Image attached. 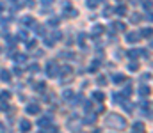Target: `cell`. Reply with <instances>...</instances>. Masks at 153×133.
Here are the masks:
<instances>
[{
    "label": "cell",
    "mask_w": 153,
    "mask_h": 133,
    "mask_svg": "<svg viewBox=\"0 0 153 133\" xmlns=\"http://www.w3.org/2000/svg\"><path fill=\"white\" fill-rule=\"evenodd\" d=\"M70 73H71V68L70 66H64L62 68V75H70Z\"/></svg>",
    "instance_id": "cell-24"
},
{
    "label": "cell",
    "mask_w": 153,
    "mask_h": 133,
    "mask_svg": "<svg viewBox=\"0 0 153 133\" xmlns=\"http://www.w3.org/2000/svg\"><path fill=\"white\" fill-rule=\"evenodd\" d=\"M85 5H87L89 9H96V7H98V0H87Z\"/></svg>",
    "instance_id": "cell-15"
},
{
    "label": "cell",
    "mask_w": 153,
    "mask_h": 133,
    "mask_svg": "<svg viewBox=\"0 0 153 133\" xmlns=\"http://www.w3.org/2000/svg\"><path fill=\"white\" fill-rule=\"evenodd\" d=\"M114 11H116L118 16H125V14H126V5H118Z\"/></svg>",
    "instance_id": "cell-7"
},
{
    "label": "cell",
    "mask_w": 153,
    "mask_h": 133,
    "mask_svg": "<svg viewBox=\"0 0 153 133\" xmlns=\"http://www.w3.org/2000/svg\"><path fill=\"white\" fill-rule=\"evenodd\" d=\"M150 34H151V30H150V29H144V30L141 32V36H148V37H150Z\"/></svg>",
    "instance_id": "cell-28"
},
{
    "label": "cell",
    "mask_w": 153,
    "mask_h": 133,
    "mask_svg": "<svg viewBox=\"0 0 153 133\" xmlns=\"http://www.w3.org/2000/svg\"><path fill=\"white\" fill-rule=\"evenodd\" d=\"M130 4H134V5H135V4H139V0H130Z\"/></svg>",
    "instance_id": "cell-36"
},
{
    "label": "cell",
    "mask_w": 153,
    "mask_h": 133,
    "mask_svg": "<svg viewBox=\"0 0 153 133\" xmlns=\"http://www.w3.org/2000/svg\"><path fill=\"white\" fill-rule=\"evenodd\" d=\"M112 80H114L116 83H123L125 82V75H114V76H112Z\"/></svg>",
    "instance_id": "cell-16"
},
{
    "label": "cell",
    "mask_w": 153,
    "mask_h": 133,
    "mask_svg": "<svg viewBox=\"0 0 153 133\" xmlns=\"http://www.w3.org/2000/svg\"><path fill=\"white\" fill-rule=\"evenodd\" d=\"M102 32H103V27L95 25V27H93V32H91V36H93V37H96V36H100V34H102Z\"/></svg>",
    "instance_id": "cell-6"
},
{
    "label": "cell",
    "mask_w": 153,
    "mask_h": 133,
    "mask_svg": "<svg viewBox=\"0 0 153 133\" xmlns=\"http://www.w3.org/2000/svg\"><path fill=\"white\" fill-rule=\"evenodd\" d=\"M139 39H141L139 32H130V34H126V41H130V43H137Z\"/></svg>",
    "instance_id": "cell-4"
},
{
    "label": "cell",
    "mask_w": 153,
    "mask_h": 133,
    "mask_svg": "<svg viewBox=\"0 0 153 133\" xmlns=\"http://www.w3.org/2000/svg\"><path fill=\"white\" fill-rule=\"evenodd\" d=\"M139 92H141V96H148V94H150V89H148V87H144V85H142V87L139 89Z\"/></svg>",
    "instance_id": "cell-20"
},
{
    "label": "cell",
    "mask_w": 153,
    "mask_h": 133,
    "mask_svg": "<svg viewBox=\"0 0 153 133\" xmlns=\"http://www.w3.org/2000/svg\"><path fill=\"white\" fill-rule=\"evenodd\" d=\"M78 41H80V46H84V41H85V34H80V36H78Z\"/></svg>",
    "instance_id": "cell-27"
},
{
    "label": "cell",
    "mask_w": 153,
    "mask_h": 133,
    "mask_svg": "<svg viewBox=\"0 0 153 133\" xmlns=\"http://www.w3.org/2000/svg\"><path fill=\"white\" fill-rule=\"evenodd\" d=\"M18 37H20V39H25V37H27V32H25V30H20V32H18Z\"/></svg>",
    "instance_id": "cell-26"
},
{
    "label": "cell",
    "mask_w": 153,
    "mask_h": 133,
    "mask_svg": "<svg viewBox=\"0 0 153 133\" xmlns=\"http://www.w3.org/2000/svg\"><path fill=\"white\" fill-rule=\"evenodd\" d=\"M73 96H75V94H73V91H64V92H62V98H64V99H70V98H73Z\"/></svg>",
    "instance_id": "cell-19"
},
{
    "label": "cell",
    "mask_w": 153,
    "mask_h": 133,
    "mask_svg": "<svg viewBox=\"0 0 153 133\" xmlns=\"http://www.w3.org/2000/svg\"><path fill=\"white\" fill-rule=\"evenodd\" d=\"M46 71H48V76H55V75H57V66H55V62H48V64H46Z\"/></svg>",
    "instance_id": "cell-2"
},
{
    "label": "cell",
    "mask_w": 153,
    "mask_h": 133,
    "mask_svg": "<svg viewBox=\"0 0 153 133\" xmlns=\"http://www.w3.org/2000/svg\"><path fill=\"white\" fill-rule=\"evenodd\" d=\"M130 22H132V23H139V22H141V16L134 12V14H130Z\"/></svg>",
    "instance_id": "cell-17"
},
{
    "label": "cell",
    "mask_w": 153,
    "mask_h": 133,
    "mask_svg": "<svg viewBox=\"0 0 153 133\" xmlns=\"http://www.w3.org/2000/svg\"><path fill=\"white\" fill-rule=\"evenodd\" d=\"M4 9V4H0V11H2Z\"/></svg>",
    "instance_id": "cell-37"
},
{
    "label": "cell",
    "mask_w": 153,
    "mask_h": 133,
    "mask_svg": "<svg viewBox=\"0 0 153 133\" xmlns=\"http://www.w3.org/2000/svg\"><path fill=\"white\" fill-rule=\"evenodd\" d=\"M29 71H30V73H37V71H39V64H36V62L30 64V66H29Z\"/></svg>",
    "instance_id": "cell-18"
},
{
    "label": "cell",
    "mask_w": 153,
    "mask_h": 133,
    "mask_svg": "<svg viewBox=\"0 0 153 133\" xmlns=\"http://www.w3.org/2000/svg\"><path fill=\"white\" fill-rule=\"evenodd\" d=\"M14 61L16 62H23L25 61V55H23V53H18V55H14Z\"/></svg>",
    "instance_id": "cell-21"
},
{
    "label": "cell",
    "mask_w": 153,
    "mask_h": 133,
    "mask_svg": "<svg viewBox=\"0 0 153 133\" xmlns=\"http://www.w3.org/2000/svg\"><path fill=\"white\" fill-rule=\"evenodd\" d=\"M41 4L43 5H52V4H54V0H41Z\"/></svg>",
    "instance_id": "cell-29"
},
{
    "label": "cell",
    "mask_w": 153,
    "mask_h": 133,
    "mask_svg": "<svg viewBox=\"0 0 153 133\" xmlns=\"http://www.w3.org/2000/svg\"><path fill=\"white\" fill-rule=\"evenodd\" d=\"M112 29L118 30V32H121V30H125V23H121V22H114V23H112Z\"/></svg>",
    "instance_id": "cell-11"
},
{
    "label": "cell",
    "mask_w": 153,
    "mask_h": 133,
    "mask_svg": "<svg viewBox=\"0 0 153 133\" xmlns=\"http://www.w3.org/2000/svg\"><path fill=\"white\" fill-rule=\"evenodd\" d=\"M93 98H95L96 101H103V99H105V94H103V92H100V91H96V92H93Z\"/></svg>",
    "instance_id": "cell-13"
},
{
    "label": "cell",
    "mask_w": 153,
    "mask_h": 133,
    "mask_svg": "<svg viewBox=\"0 0 153 133\" xmlns=\"http://www.w3.org/2000/svg\"><path fill=\"white\" fill-rule=\"evenodd\" d=\"M30 128H32V124L27 121V119H22L20 121V130H22L23 133H27V131H30Z\"/></svg>",
    "instance_id": "cell-3"
},
{
    "label": "cell",
    "mask_w": 153,
    "mask_h": 133,
    "mask_svg": "<svg viewBox=\"0 0 153 133\" xmlns=\"http://www.w3.org/2000/svg\"><path fill=\"white\" fill-rule=\"evenodd\" d=\"M107 124L112 126V128H118V130H125L126 121H125L121 115H118V114H110V115L107 117Z\"/></svg>",
    "instance_id": "cell-1"
},
{
    "label": "cell",
    "mask_w": 153,
    "mask_h": 133,
    "mask_svg": "<svg viewBox=\"0 0 153 133\" xmlns=\"http://www.w3.org/2000/svg\"><path fill=\"white\" fill-rule=\"evenodd\" d=\"M0 52H2V48H0Z\"/></svg>",
    "instance_id": "cell-38"
},
{
    "label": "cell",
    "mask_w": 153,
    "mask_h": 133,
    "mask_svg": "<svg viewBox=\"0 0 153 133\" xmlns=\"http://www.w3.org/2000/svg\"><path fill=\"white\" fill-rule=\"evenodd\" d=\"M45 44H46V46H50V48H52V46H54V41H52V39H45Z\"/></svg>",
    "instance_id": "cell-30"
},
{
    "label": "cell",
    "mask_w": 153,
    "mask_h": 133,
    "mask_svg": "<svg viewBox=\"0 0 153 133\" xmlns=\"http://www.w3.org/2000/svg\"><path fill=\"white\" fill-rule=\"evenodd\" d=\"M25 5H27V7H34V0H27Z\"/></svg>",
    "instance_id": "cell-31"
},
{
    "label": "cell",
    "mask_w": 153,
    "mask_h": 133,
    "mask_svg": "<svg viewBox=\"0 0 153 133\" xmlns=\"http://www.w3.org/2000/svg\"><path fill=\"white\" fill-rule=\"evenodd\" d=\"M48 123H50V117H43L41 121H39V126H46Z\"/></svg>",
    "instance_id": "cell-23"
},
{
    "label": "cell",
    "mask_w": 153,
    "mask_h": 133,
    "mask_svg": "<svg viewBox=\"0 0 153 133\" xmlns=\"http://www.w3.org/2000/svg\"><path fill=\"white\" fill-rule=\"evenodd\" d=\"M27 114H32V115H34V114H39V105H29L27 106Z\"/></svg>",
    "instance_id": "cell-5"
},
{
    "label": "cell",
    "mask_w": 153,
    "mask_h": 133,
    "mask_svg": "<svg viewBox=\"0 0 153 133\" xmlns=\"http://www.w3.org/2000/svg\"><path fill=\"white\" fill-rule=\"evenodd\" d=\"M105 82H107V80H105L103 76H100V78H98V83H100V85H105Z\"/></svg>",
    "instance_id": "cell-32"
},
{
    "label": "cell",
    "mask_w": 153,
    "mask_h": 133,
    "mask_svg": "<svg viewBox=\"0 0 153 133\" xmlns=\"http://www.w3.org/2000/svg\"><path fill=\"white\" fill-rule=\"evenodd\" d=\"M9 98H11V92L9 91H2V92H0V101H2V103H5Z\"/></svg>",
    "instance_id": "cell-8"
},
{
    "label": "cell",
    "mask_w": 153,
    "mask_h": 133,
    "mask_svg": "<svg viewBox=\"0 0 153 133\" xmlns=\"http://www.w3.org/2000/svg\"><path fill=\"white\" fill-rule=\"evenodd\" d=\"M36 91H45V83H43V82L36 83Z\"/></svg>",
    "instance_id": "cell-25"
},
{
    "label": "cell",
    "mask_w": 153,
    "mask_h": 133,
    "mask_svg": "<svg viewBox=\"0 0 153 133\" xmlns=\"http://www.w3.org/2000/svg\"><path fill=\"white\" fill-rule=\"evenodd\" d=\"M0 80H4V82H9L11 80V75H9V71H0Z\"/></svg>",
    "instance_id": "cell-12"
},
{
    "label": "cell",
    "mask_w": 153,
    "mask_h": 133,
    "mask_svg": "<svg viewBox=\"0 0 153 133\" xmlns=\"http://www.w3.org/2000/svg\"><path fill=\"white\" fill-rule=\"evenodd\" d=\"M14 75H22V69H20V68H14Z\"/></svg>",
    "instance_id": "cell-35"
},
{
    "label": "cell",
    "mask_w": 153,
    "mask_h": 133,
    "mask_svg": "<svg viewBox=\"0 0 153 133\" xmlns=\"http://www.w3.org/2000/svg\"><path fill=\"white\" fill-rule=\"evenodd\" d=\"M27 46H29V48H34V46H36V41H29Z\"/></svg>",
    "instance_id": "cell-33"
},
{
    "label": "cell",
    "mask_w": 153,
    "mask_h": 133,
    "mask_svg": "<svg viewBox=\"0 0 153 133\" xmlns=\"http://www.w3.org/2000/svg\"><path fill=\"white\" fill-rule=\"evenodd\" d=\"M141 53L144 55L146 52H139V50H130V52H128V55H130V59H137V55H141Z\"/></svg>",
    "instance_id": "cell-14"
},
{
    "label": "cell",
    "mask_w": 153,
    "mask_h": 133,
    "mask_svg": "<svg viewBox=\"0 0 153 133\" xmlns=\"http://www.w3.org/2000/svg\"><path fill=\"white\" fill-rule=\"evenodd\" d=\"M137 68H139V66H137V64H135V62H134V64H130V69H134V71H135V69H137Z\"/></svg>",
    "instance_id": "cell-34"
},
{
    "label": "cell",
    "mask_w": 153,
    "mask_h": 133,
    "mask_svg": "<svg viewBox=\"0 0 153 133\" xmlns=\"http://www.w3.org/2000/svg\"><path fill=\"white\" fill-rule=\"evenodd\" d=\"M132 130H134V133H142V131H144V124H142V123H135Z\"/></svg>",
    "instance_id": "cell-9"
},
{
    "label": "cell",
    "mask_w": 153,
    "mask_h": 133,
    "mask_svg": "<svg viewBox=\"0 0 153 133\" xmlns=\"http://www.w3.org/2000/svg\"><path fill=\"white\" fill-rule=\"evenodd\" d=\"M7 5L11 7V11H16L20 7V2H18V0H7Z\"/></svg>",
    "instance_id": "cell-10"
},
{
    "label": "cell",
    "mask_w": 153,
    "mask_h": 133,
    "mask_svg": "<svg viewBox=\"0 0 153 133\" xmlns=\"http://www.w3.org/2000/svg\"><path fill=\"white\" fill-rule=\"evenodd\" d=\"M22 23H34V20H32L30 16H23L22 18Z\"/></svg>",
    "instance_id": "cell-22"
}]
</instances>
